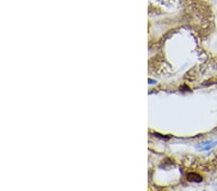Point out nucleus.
<instances>
[{"label":"nucleus","instance_id":"nucleus-2","mask_svg":"<svg viewBox=\"0 0 217 191\" xmlns=\"http://www.w3.org/2000/svg\"><path fill=\"white\" fill-rule=\"evenodd\" d=\"M216 145V142H211V141H208V142H206V143H202L198 146V149L200 150H208V149H211L212 148V147H214Z\"/></svg>","mask_w":217,"mask_h":191},{"label":"nucleus","instance_id":"nucleus-1","mask_svg":"<svg viewBox=\"0 0 217 191\" xmlns=\"http://www.w3.org/2000/svg\"><path fill=\"white\" fill-rule=\"evenodd\" d=\"M186 178H187V181H192V182H200L203 180V178L201 177V176L196 174V173H189L187 175Z\"/></svg>","mask_w":217,"mask_h":191}]
</instances>
